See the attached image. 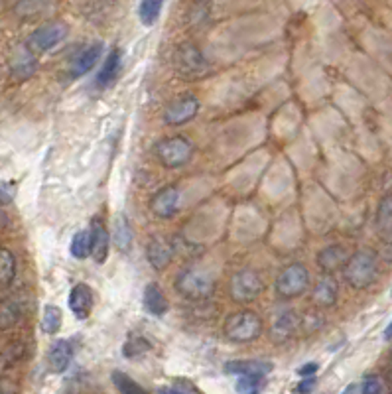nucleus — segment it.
Instances as JSON below:
<instances>
[{
    "mask_svg": "<svg viewBox=\"0 0 392 394\" xmlns=\"http://www.w3.org/2000/svg\"><path fill=\"white\" fill-rule=\"evenodd\" d=\"M384 393V384L379 377H367L363 381V388H361V394H382Z\"/></svg>",
    "mask_w": 392,
    "mask_h": 394,
    "instance_id": "nucleus-34",
    "label": "nucleus"
},
{
    "mask_svg": "<svg viewBox=\"0 0 392 394\" xmlns=\"http://www.w3.org/2000/svg\"><path fill=\"white\" fill-rule=\"evenodd\" d=\"M337 296H339L337 280H335L331 274H323L322 278L315 282V286H313V304L320 306V308H331V306L337 304Z\"/></svg>",
    "mask_w": 392,
    "mask_h": 394,
    "instance_id": "nucleus-19",
    "label": "nucleus"
},
{
    "mask_svg": "<svg viewBox=\"0 0 392 394\" xmlns=\"http://www.w3.org/2000/svg\"><path fill=\"white\" fill-rule=\"evenodd\" d=\"M68 24L61 22V20H54V22H47L44 26H40L36 32H32V36L28 38L26 46L30 47L34 54H46L49 49L61 44L65 38H68Z\"/></svg>",
    "mask_w": 392,
    "mask_h": 394,
    "instance_id": "nucleus-8",
    "label": "nucleus"
},
{
    "mask_svg": "<svg viewBox=\"0 0 392 394\" xmlns=\"http://www.w3.org/2000/svg\"><path fill=\"white\" fill-rule=\"evenodd\" d=\"M70 255L77 260H85L87 256L91 255V233L77 231L71 237Z\"/></svg>",
    "mask_w": 392,
    "mask_h": 394,
    "instance_id": "nucleus-28",
    "label": "nucleus"
},
{
    "mask_svg": "<svg viewBox=\"0 0 392 394\" xmlns=\"http://www.w3.org/2000/svg\"><path fill=\"white\" fill-rule=\"evenodd\" d=\"M384 339H386V341H391L392 339V322L386 325V329H384Z\"/></svg>",
    "mask_w": 392,
    "mask_h": 394,
    "instance_id": "nucleus-41",
    "label": "nucleus"
},
{
    "mask_svg": "<svg viewBox=\"0 0 392 394\" xmlns=\"http://www.w3.org/2000/svg\"><path fill=\"white\" fill-rule=\"evenodd\" d=\"M317 369H320V365L317 363H306V365H301L300 369H298V375L300 377H313L315 372H317Z\"/></svg>",
    "mask_w": 392,
    "mask_h": 394,
    "instance_id": "nucleus-40",
    "label": "nucleus"
},
{
    "mask_svg": "<svg viewBox=\"0 0 392 394\" xmlns=\"http://www.w3.org/2000/svg\"><path fill=\"white\" fill-rule=\"evenodd\" d=\"M146 256H148V262L152 265V268H156L158 272H162L164 268H168V265L172 262V244L156 237V239H152L148 246H146Z\"/></svg>",
    "mask_w": 392,
    "mask_h": 394,
    "instance_id": "nucleus-21",
    "label": "nucleus"
},
{
    "mask_svg": "<svg viewBox=\"0 0 392 394\" xmlns=\"http://www.w3.org/2000/svg\"><path fill=\"white\" fill-rule=\"evenodd\" d=\"M91 256L97 265H103L109 256V244H111V235L104 227L103 219L99 215H95L91 219Z\"/></svg>",
    "mask_w": 392,
    "mask_h": 394,
    "instance_id": "nucleus-13",
    "label": "nucleus"
},
{
    "mask_svg": "<svg viewBox=\"0 0 392 394\" xmlns=\"http://www.w3.org/2000/svg\"><path fill=\"white\" fill-rule=\"evenodd\" d=\"M300 324L298 313L294 310H282V312L274 315L272 324H270V339L274 343H284L290 337L294 336L296 327Z\"/></svg>",
    "mask_w": 392,
    "mask_h": 394,
    "instance_id": "nucleus-14",
    "label": "nucleus"
},
{
    "mask_svg": "<svg viewBox=\"0 0 392 394\" xmlns=\"http://www.w3.org/2000/svg\"><path fill=\"white\" fill-rule=\"evenodd\" d=\"M173 388L178 391V394H199L196 386L191 383H187V381H178Z\"/></svg>",
    "mask_w": 392,
    "mask_h": 394,
    "instance_id": "nucleus-38",
    "label": "nucleus"
},
{
    "mask_svg": "<svg viewBox=\"0 0 392 394\" xmlns=\"http://www.w3.org/2000/svg\"><path fill=\"white\" fill-rule=\"evenodd\" d=\"M103 49L104 46L101 42H95V44L87 46L85 49H81L70 65L71 79H79L85 73H89L97 65V61L101 59V56H103Z\"/></svg>",
    "mask_w": 392,
    "mask_h": 394,
    "instance_id": "nucleus-12",
    "label": "nucleus"
},
{
    "mask_svg": "<svg viewBox=\"0 0 392 394\" xmlns=\"http://www.w3.org/2000/svg\"><path fill=\"white\" fill-rule=\"evenodd\" d=\"M239 394H260L262 391V377H239V381L235 384Z\"/></svg>",
    "mask_w": 392,
    "mask_h": 394,
    "instance_id": "nucleus-33",
    "label": "nucleus"
},
{
    "mask_svg": "<svg viewBox=\"0 0 392 394\" xmlns=\"http://www.w3.org/2000/svg\"><path fill=\"white\" fill-rule=\"evenodd\" d=\"M197 113H199V99L196 95H182L166 107L164 123L170 127H182L185 123L194 120Z\"/></svg>",
    "mask_w": 392,
    "mask_h": 394,
    "instance_id": "nucleus-9",
    "label": "nucleus"
},
{
    "mask_svg": "<svg viewBox=\"0 0 392 394\" xmlns=\"http://www.w3.org/2000/svg\"><path fill=\"white\" fill-rule=\"evenodd\" d=\"M142 300H144L146 312L152 313V315L162 317L164 313L168 312V300H166L164 292H162V288L156 282H152V284H148V286L144 288V298H142Z\"/></svg>",
    "mask_w": 392,
    "mask_h": 394,
    "instance_id": "nucleus-22",
    "label": "nucleus"
},
{
    "mask_svg": "<svg viewBox=\"0 0 392 394\" xmlns=\"http://www.w3.org/2000/svg\"><path fill=\"white\" fill-rule=\"evenodd\" d=\"M52 6V0H18L14 12L22 18V20H34L44 16Z\"/></svg>",
    "mask_w": 392,
    "mask_h": 394,
    "instance_id": "nucleus-23",
    "label": "nucleus"
},
{
    "mask_svg": "<svg viewBox=\"0 0 392 394\" xmlns=\"http://www.w3.org/2000/svg\"><path fill=\"white\" fill-rule=\"evenodd\" d=\"M8 70L10 75L16 81H26L30 79L38 70V58L36 54L26 46V44H18L10 52V58H8Z\"/></svg>",
    "mask_w": 392,
    "mask_h": 394,
    "instance_id": "nucleus-10",
    "label": "nucleus"
},
{
    "mask_svg": "<svg viewBox=\"0 0 392 394\" xmlns=\"http://www.w3.org/2000/svg\"><path fill=\"white\" fill-rule=\"evenodd\" d=\"M343 276H345V282L355 288V290H365L369 288L370 284L377 280L379 276V260H377V255L373 251H357L355 255L349 256V260L343 267Z\"/></svg>",
    "mask_w": 392,
    "mask_h": 394,
    "instance_id": "nucleus-2",
    "label": "nucleus"
},
{
    "mask_svg": "<svg viewBox=\"0 0 392 394\" xmlns=\"http://www.w3.org/2000/svg\"><path fill=\"white\" fill-rule=\"evenodd\" d=\"M315 388V377H306L301 383H298L296 386V393L298 394H310Z\"/></svg>",
    "mask_w": 392,
    "mask_h": 394,
    "instance_id": "nucleus-37",
    "label": "nucleus"
},
{
    "mask_svg": "<svg viewBox=\"0 0 392 394\" xmlns=\"http://www.w3.org/2000/svg\"><path fill=\"white\" fill-rule=\"evenodd\" d=\"M308 288H310V272L300 262L288 265L278 274L276 294L284 300L298 298L301 294H306Z\"/></svg>",
    "mask_w": 392,
    "mask_h": 394,
    "instance_id": "nucleus-5",
    "label": "nucleus"
},
{
    "mask_svg": "<svg viewBox=\"0 0 392 394\" xmlns=\"http://www.w3.org/2000/svg\"><path fill=\"white\" fill-rule=\"evenodd\" d=\"M194 142L189 139H185L182 134L175 136H168V139L160 140L156 144V156L164 168H182L185 164H189V160L194 158Z\"/></svg>",
    "mask_w": 392,
    "mask_h": 394,
    "instance_id": "nucleus-4",
    "label": "nucleus"
},
{
    "mask_svg": "<svg viewBox=\"0 0 392 394\" xmlns=\"http://www.w3.org/2000/svg\"><path fill=\"white\" fill-rule=\"evenodd\" d=\"M113 379V384L116 386V391L120 394H148L146 388H142L134 379H130L127 372L123 371H115L111 375Z\"/></svg>",
    "mask_w": 392,
    "mask_h": 394,
    "instance_id": "nucleus-31",
    "label": "nucleus"
},
{
    "mask_svg": "<svg viewBox=\"0 0 392 394\" xmlns=\"http://www.w3.org/2000/svg\"><path fill=\"white\" fill-rule=\"evenodd\" d=\"M355 391H357V386H355V384H349L341 394H355Z\"/></svg>",
    "mask_w": 392,
    "mask_h": 394,
    "instance_id": "nucleus-42",
    "label": "nucleus"
},
{
    "mask_svg": "<svg viewBox=\"0 0 392 394\" xmlns=\"http://www.w3.org/2000/svg\"><path fill=\"white\" fill-rule=\"evenodd\" d=\"M162 6H164V0H140V6H139L140 22L144 24L146 28L154 26V24L158 22V18H160Z\"/></svg>",
    "mask_w": 392,
    "mask_h": 394,
    "instance_id": "nucleus-29",
    "label": "nucleus"
},
{
    "mask_svg": "<svg viewBox=\"0 0 392 394\" xmlns=\"http://www.w3.org/2000/svg\"><path fill=\"white\" fill-rule=\"evenodd\" d=\"M148 351H150V343L142 336H130L125 341V345H123V355L127 359H136V357L148 353Z\"/></svg>",
    "mask_w": 392,
    "mask_h": 394,
    "instance_id": "nucleus-32",
    "label": "nucleus"
},
{
    "mask_svg": "<svg viewBox=\"0 0 392 394\" xmlns=\"http://www.w3.org/2000/svg\"><path fill=\"white\" fill-rule=\"evenodd\" d=\"M61 324H63V313L58 306H46L44 313H42V320H40V329L46 336H56L61 329Z\"/></svg>",
    "mask_w": 392,
    "mask_h": 394,
    "instance_id": "nucleus-26",
    "label": "nucleus"
},
{
    "mask_svg": "<svg viewBox=\"0 0 392 394\" xmlns=\"http://www.w3.org/2000/svg\"><path fill=\"white\" fill-rule=\"evenodd\" d=\"M377 229L381 235L392 233V194L384 196L377 209Z\"/></svg>",
    "mask_w": 392,
    "mask_h": 394,
    "instance_id": "nucleus-30",
    "label": "nucleus"
},
{
    "mask_svg": "<svg viewBox=\"0 0 392 394\" xmlns=\"http://www.w3.org/2000/svg\"><path fill=\"white\" fill-rule=\"evenodd\" d=\"M391 296H392V292H391Z\"/></svg>",
    "mask_w": 392,
    "mask_h": 394,
    "instance_id": "nucleus-45",
    "label": "nucleus"
},
{
    "mask_svg": "<svg viewBox=\"0 0 392 394\" xmlns=\"http://www.w3.org/2000/svg\"><path fill=\"white\" fill-rule=\"evenodd\" d=\"M262 333V320L253 310L231 313L225 322V336L235 343H251Z\"/></svg>",
    "mask_w": 392,
    "mask_h": 394,
    "instance_id": "nucleus-3",
    "label": "nucleus"
},
{
    "mask_svg": "<svg viewBox=\"0 0 392 394\" xmlns=\"http://www.w3.org/2000/svg\"><path fill=\"white\" fill-rule=\"evenodd\" d=\"M173 68L182 77L197 79L207 73L209 63L196 44H182L173 54Z\"/></svg>",
    "mask_w": 392,
    "mask_h": 394,
    "instance_id": "nucleus-6",
    "label": "nucleus"
},
{
    "mask_svg": "<svg viewBox=\"0 0 392 394\" xmlns=\"http://www.w3.org/2000/svg\"><path fill=\"white\" fill-rule=\"evenodd\" d=\"M73 359V347L68 339H58L47 351V367L52 372H65Z\"/></svg>",
    "mask_w": 392,
    "mask_h": 394,
    "instance_id": "nucleus-17",
    "label": "nucleus"
},
{
    "mask_svg": "<svg viewBox=\"0 0 392 394\" xmlns=\"http://www.w3.org/2000/svg\"><path fill=\"white\" fill-rule=\"evenodd\" d=\"M70 310L75 315V320L85 322L89 320L93 312V292L87 284H75L70 292Z\"/></svg>",
    "mask_w": 392,
    "mask_h": 394,
    "instance_id": "nucleus-15",
    "label": "nucleus"
},
{
    "mask_svg": "<svg viewBox=\"0 0 392 394\" xmlns=\"http://www.w3.org/2000/svg\"><path fill=\"white\" fill-rule=\"evenodd\" d=\"M16 278V256L8 249H0V288H10Z\"/></svg>",
    "mask_w": 392,
    "mask_h": 394,
    "instance_id": "nucleus-25",
    "label": "nucleus"
},
{
    "mask_svg": "<svg viewBox=\"0 0 392 394\" xmlns=\"http://www.w3.org/2000/svg\"><path fill=\"white\" fill-rule=\"evenodd\" d=\"M173 286H175L178 294H182L187 300L201 301L207 300L215 292V278L205 268L191 265V267H185L178 272Z\"/></svg>",
    "mask_w": 392,
    "mask_h": 394,
    "instance_id": "nucleus-1",
    "label": "nucleus"
},
{
    "mask_svg": "<svg viewBox=\"0 0 392 394\" xmlns=\"http://www.w3.org/2000/svg\"><path fill=\"white\" fill-rule=\"evenodd\" d=\"M349 260V253L343 244H329L317 253V267L322 268L325 274H334L339 268L345 267Z\"/></svg>",
    "mask_w": 392,
    "mask_h": 394,
    "instance_id": "nucleus-16",
    "label": "nucleus"
},
{
    "mask_svg": "<svg viewBox=\"0 0 392 394\" xmlns=\"http://www.w3.org/2000/svg\"><path fill=\"white\" fill-rule=\"evenodd\" d=\"M381 253L389 262H392V233L381 235Z\"/></svg>",
    "mask_w": 392,
    "mask_h": 394,
    "instance_id": "nucleus-36",
    "label": "nucleus"
},
{
    "mask_svg": "<svg viewBox=\"0 0 392 394\" xmlns=\"http://www.w3.org/2000/svg\"><path fill=\"white\" fill-rule=\"evenodd\" d=\"M158 394H178V391H175V388H168V386H166V388H160V393Z\"/></svg>",
    "mask_w": 392,
    "mask_h": 394,
    "instance_id": "nucleus-43",
    "label": "nucleus"
},
{
    "mask_svg": "<svg viewBox=\"0 0 392 394\" xmlns=\"http://www.w3.org/2000/svg\"><path fill=\"white\" fill-rule=\"evenodd\" d=\"M18 386L10 379H0V394H16Z\"/></svg>",
    "mask_w": 392,
    "mask_h": 394,
    "instance_id": "nucleus-39",
    "label": "nucleus"
},
{
    "mask_svg": "<svg viewBox=\"0 0 392 394\" xmlns=\"http://www.w3.org/2000/svg\"><path fill=\"white\" fill-rule=\"evenodd\" d=\"M120 68H123V52L118 49V47H113L109 54H107V58L103 61V68L99 71V75H97V87L99 89H107V87H111L113 83L118 79V75H120Z\"/></svg>",
    "mask_w": 392,
    "mask_h": 394,
    "instance_id": "nucleus-18",
    "label": "nucleus"
},
{
    "mask_svg": "<svg viewBox=\"0 0 392 394\" xmlns=\"http://www.w3.org/2000/svg\"><path fill=\"white\" fill-rule=\"evenodd\" d=\"M20 317H22V310H20V306L16 301H0V331L12 329L14 325L20 322Z\"/></svg>",
    "mask_w": 392,
    "mask_h": 394,
    "instance_id": "nucleus-27",
    "label": "nucleus"
},
{
    "mask_svg": "<svg viewBox=\"0 0 392 394\" xmlns=\"http://www.w3.org/2000/svg\"><path fill=\"white\" fill-rule=\"evenodd\" d=\"M16 197V184L10 182H0V205H10Z\"/></svg>",
    "mask_w": 392,
    "mask_h": 394,
    "instance_id": "nucleus-35",
    "label": "nucleus"
},
{
    "mask_svg": "<svg viewBox=\"0 0 392 394\" xmlns=\"http://www.w3.org/2000/svg\"><path fill=\"white\" fill-rule=\"evenodd\" d=\"M180 199H182V196H180V189L175 186L162 187L160 191H156L152 197V213L160 219H172L180 209Z\"/></svg>",
    "mask_w": 392,
    "mask_h": 394,
    "instance_id": "nucleus-11",
    "label": "nucleus"
},
{
    "mask_svg": "<svg viewBox=\"0 0 392 394\" xmlns=\"http://www.w3.org/2000/svg\"><path fill=\"white\" fill-rule=\"evenodd\" d=\"M111 239H113V243L116 244L118 251L127 253L128 249H130V244H132V229H130V225H128L127 215H123V213L116 215Z\"/></svg>",
    "mask_w": 392,
    "mask_h": 394,
    "instance_id": "nucleus-24",
    "label": "nucleus"
},
{
    "mask_svg": "<svg viewBox=\"0 0 392 394\" xmlns=\"http://www.w3.org/2000/svg\"><path fill=\"white\" fill-rule=\"evenodd\" d=\"M391 359H392V351H391Z\"/></svg>",
    "mask_w": 392,
    "mask_h": 394,
    "instance_id": "nucleus-44",
    "label": "nucleus"
},
{
    "mask_svg": "<svg viewBox=\"0 0 392 394\" xmlns=\"http://www.w3.org/2000/svg\"><path fill=\"white\" fill-rule=\"evenodd\" d=\"M272 371V363L270 361L258 359H237L229 361L225 365V372L229 375H239V377H265Z\"/></svg>",
    "mask_w": 392,
    "mask_h": 394,
    "instance_id": "nucleus-20",
    "label": "nucleus"
},
{
    "mask_svg": "<svg viewBox=\"0 0 392 394\" xmlns=\"http://www.w3.org/2000/svg\"><path fill=\"white\" fill-rule=\"evenodd\" d=\"M265 290V282L258 272L254 270H239L231 276L229 282V294L235 301L239 304H249L256 300Z\"/></svg>",
    "mask_w": 392,
    "mask_h": 394,
    "instance_id": "nucleus-7",
    "label": "nucleus"
}]
</instances>
